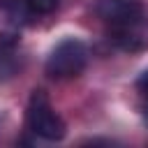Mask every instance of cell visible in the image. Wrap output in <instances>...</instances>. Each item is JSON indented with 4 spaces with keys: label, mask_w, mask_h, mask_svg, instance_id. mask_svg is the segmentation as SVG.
<instances>
[{
    "label": "cell",
    "mask_w": 148,
    "mask_h": 148,
    "mask_svg": "<svg viewBox=\"0 0 148 148\" xmlns=\"http://www.w3.org/2000/svg\"><path fill=\"white\" fill-rule=\"evenodd\" d=\"M25 123L28 130L46 141H60L67 132L65 120L53 111L49 95L44 90H32L30 102H28V111H25Z\"/></svg>",
    "instance_id": "1"
},
{
    "label": "cell",
    "mask_w": 148,
    "mask_h": 148,
    "mask_svg": "<svg viewBox=\"0 0 148 148\" xmlns=\"http://www.w3.org/2000/svg\"><path fill=\"white\" fill-rule=\"evenodd\" d=\"M88 65V49L81 39H62L46 58V74L51 79H58V81H65V79H74L79 76Z\"/></svg>",
    "instance_id": "2"
},
{
    "label": "cell",
    "mask_w": 148,
    "mask_h": 148,
    "mask_svg": "<svg viewBox=\"0 0 148 148\" xmlns=\"http://www.w3.org/2000/svg\"><path fill=\"white\" fill-rule=\"evenodd\" d=\"M95 12L109 28L143 23V2L141 0H97Z\"/></svg>",
    "instance_id": "3"
},
{
    "label": "cell",
    "mask_w": 148,
    "mask_h": 148,
    "mask_svg": "<svg viewBox=\"0 0 148 148\" xmlns=\"http://www.w3.org/2000/svg\"><path fill=\"white\" fill-rule=\"evenodd\" d=\"M109 39L123 49V51H141L148 46V37L141 30V23H132V25H118V28H109Z\"/></svg>",
    "instance_id": "4"
},
{
    "label": "cell",
    "mask_w": 148,
    "mask_h": 148,
    "mask_svg": "<svg viewBox=\"0 0 148 148\" xmlns=\"http://www.w3.org/2000/svg\"><path fill=\"white\" fill-rule=\"evenodd\" d=\"M18 69L16 58L12 56V49H0V81H7Z\"/></svg>",
    "instance_id": "5"
},
{
    "label": "cell",
    "mask_w": 148,
    "mask_h": 148,
    "mask_svg": "<svg viewBox=\"0 0 148 148\" xmlns=\"http://www.w3.org/2000/svg\"><path fill=\"white\" fill-rule=\"evenodd\" d=\"M25 5L32 14H51L60 5V0H25Z\"/></svg>",
    "instance_id": "6"
},
{
    "label": "cell",
    "mask_w": 148,
    "mask_h": 148,
    "mask_svg": "<svg viewBox=\"0 0 148 148\" xmlns=\"http://www.w3.org/2000/svg\"><path fill=\"white\" fill-rule=\"evenodd\" d=\"M136 86H139V90L143 92V97H148V72L141 74V79L136 81Z\"/></svg>",
    "instance_id": "7"
},
{
    "label": "cell",
    "mask_w": 148,
    "mask_h": 148,
    "mask_svg": "<svg viewBox=\"0 0 148 148\" xmlns=\"http://www.w3.org/2000/svg\"><path fill=\"white\" fill-rule=\"evenodd\" d=\"M143 118H146V123H148V97H146V104H143Z\"/></svg>",
    "instance_id": "8"
}]
</instances>
